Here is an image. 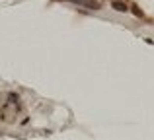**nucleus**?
<instances>
[{
	"label": "nucleus",
	"instance_id": "obj_3",
	"mask_svg": "<svg viewBox=\"0 0 154 140\" xmlns=\"http://www.w3.org/2000/svg\"><path fill=\"white\" fill-rule=\"evenodd\" d=\"M133 12H135V16H143V12H140V10H139V8H137V6L133 8Z\"/></svg>",
	"mask_w": 154,
	"mask_h": 140
},
{
	"label": "nucleus",
	"instance_id": "obj_1",
	"mask_svg": "<svg viewBox=\"0 0 154 140\" xmlns=\"http://www.w3.org/2000/svg\"><path fill=\"white\" fill-rule=\"evenodd\" d=\"M70 2L78 4V6H84V8H94V10L100 8V0H70Z\"/></svg>",
	"mask_w": 154,
	"mask_h": 140
},
{
	"label": "nucleus",
	"instance_id": "obj_2",
	"mask_svg": "<svg viewBox=\"0 0 154 140\" xmlns=\"http://www.w3.org/2000/svg\"><path fill=\"white\" fill-rule=\"evenodd\" d=\"M113 8H115L117 12H127V10H129V8L125 6L123 2H117V0H115V2H113Z\"/></svg>",
	"mask_w": 154,
	"mask_h": 140
}]
</instances>
